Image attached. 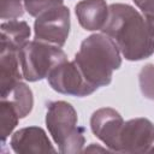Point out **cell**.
I'll return each instance as SVG.
<instances>
[{"label":"cell","mask_w":154,"mask_h":154,"mask_svg":"<svg viewBox=\"0 0 154 154\" xmlns=\"http://www.w3.org/2000/svg\"><path fill=\"white\" fill-rule=\"evenodd\" d=\"M101 32L107 35L129 61L149 58L154 53V29L135 7L111 4L108 18Z\"/></svg>","instance_id":"6da1fadb"},{"label":"cell","mask_w":154,"mask_h":154,"mask_svg":"<svg viewBox=\"0 0 154 154\" xmlns=\"http://www.w3.org/2000/svg\"><path fill=\"white\" fill-rule=\"evenodd\" d=\"M73 61L85 81L99 89L112 82L113 71L122 65V54L107 35L99 32L91 34L82 41Z\"/></svg>","instance_id":"7a4b0ae2"},{"label":"cell","mask_w":154,"mask_h":154,"mask_svg":"<svg viewBox=\"0 0 154 154\" xmlns=\"http://www.w3.org/2000/svg\"><path fill=\"white\" fill-rule=\"evenodd\" d=\"M77 122V112L71 103L63 100L48 102L46 125L60 153L73 154L83 150L84 128L78 126Z\"/></svg>","instance_id":"3957f363"},{"label":"cell","mask_w":154,"mask_h":154,"mask_svg":"<svg viewBox=\"0 0 154 154\" xmlns=\"http://www.w3.org/2000/svg\"><path fill=\"white\" fill-rule=\"evenodd\" d=\"M67 60L66 53L59 46L32 40L19 51V61L24 79L37 82L47 78L54 67Z\"/></svg>","instance_id":"277c9868"},{"label":"cell","mask_w":154,"mask_h":154,"mask_svg":"<svg viewBox=\"0 0 154 154\" xmlns=\"http://www.w3.org/2000/svg\"><path fill=\"white\" fill-rule=\"evenodd\" d=\"M34 40L63 47L70 34V10L59 5L48 8L35 17Z\"/></svg>","instance_id":"5b68a950"},{"label":"cell","mask_w":154,"mask_h":154,"mask_svg":"<svg viewBox=\"0 0 154 154\" xmlns=\"http://www.w3.org/2000/svg\"><path fill=\"white\" fill-rule=\"evenodd\" d=\"M47 81L53 90L65 95L84 97L96 91V89L85 81L73 60H66L54 67L48 75Z\"/></svg>","instance_id":"8992f818"},{"label":"cell","mask_w":154,"mask_h":154,"mask_svg":"<svg viewBox=\"0 0 154 154\" xmlns=\"http://www.w3.org/2000/svg\"><path fill=\"white\" fill-rule=\"evenodd\" d=\"M154 146V124L143 117L124 122L119 135V153H144Z\"/></svg>","instance_id":"52a82bcc"},{"label":"cell","mask_w":154,"mask_h":154,"mask_svg":"<svg viewBox=\"0 0 154 154\" xmlns=\"http://www.w3.org/2000/svg\"><path fill=\"white\" fill-rule=\"evenodd\" d=\"M124 119L111 107H102L93 112L90 129L93 134L112 152H119V135Z\"/></svg>","instance_id":"ba28073f"},{"label":"cell","mask_w":154,"mask_h":154,"mask_svg":"<svg viewBox=\"0 0 154 154\" xmlns=\"http://www.w3.org/2000/svg\"><path fill=\"white\" fill-rule=\"evenodd\" d=\"M10 144L13 152L18 154L55 152L47 134L38 126H28L16 131L11 137Z\"/></svg>","instance_id":"9c48e42d"},{"label":"cell","mask_w":154,"mask_h":154,"mask_svg":"<svg viewBox=\"0 0 154 154\" xmlns=\"http://www.w3.org/2000/svg\"><path fill=\"white\" fill-rule=\"evenodd\" d=\"M75 13L84 30L101 31L108 18V5L106 0H81L75 6Z\"/></svg>","instance_id":"30bf717a"},{"label":"cell","mask_w":154,"mask_h":154,"mask_svg":"<svg viewBox=\"0 0 154 154\" xmlns=\"http://www.w3.org/2000/svg\"><path fill=\"white\" fill-rule=\"evenodd\" d=\"M23 73L19 61V52L8 47L0 49V89L1 95L22 81Z\"/></svg>","instance_id":"8fae6325"},{"label":"cell","mask_w":154,"mask_h":154,"mask_svg":"<svg viewBox=\"0 0 154 154\" xmlns=\"http://www.w3.org/2000/svg\"><path fill=\"white\" fill-rule=\"evenodd\" d=\"M1 30V45L0 47H8L16 51H20L22 47L29 42L31 29L24 20L8 19L0 26Z\"/></svg>","instance_id":"7c38bea8"},{"label":"cell","mask_w":154,"mask_h":154,"mask_svg":"<svg viewBox=\"0 0 154 154\" xmlns=\"http://www.w3.org/2000/svg\"><path fill=\"white\" fill-rule=\"evenodd\" d=\"M1 99H6L17 111L19 118H25L32 109L34 106V95L31 89L24 83L18 82L12 87L6 94L1 95Z\"/></svg>","instance_id":"4fadbf2b"},{"label":"cell","mask_w":154,"mask_h":154,"mask_svg":"<svg viewBox=\"0 0 154 154\" xmlns=\"http://www.w3.org/2000/svg\"><path fill=\"white\" fill-rule=\"evenodd\" d=\"M19 116L14 107L6 99H1L0 101V135L2 143H5L6 138L12 134L14 128L18 124Z\"/></svg>","instance_id":"5bb4252c"},{"label":"cell","mask_w":154,"mask_h":154,"mask_svg":"<svg viewBox=\"0 0 154 154\" xmlns=\"http://www.w3.org/2000/svg\"><path fill=\"white\" fill-rule=\"evenodd\" d=\"M138 85L143 97L154 101V64H147L140 70Z\"/></svg>","instance_id":"9a60e30c"},{"label":"cell","mask_w":154,"mask_h":154,"mask_svg":"<svg viewBox=\"0 0 154 154\" xmlns=\"http://www.w3.org/2000/svg\"><path fill=\"white\" fill-rule=\"evenodd\" d=\"M1 19H17L24 14L25 7L23 0H1Z\"/></svg>","instance_id":"2e32d148"},{"label":"cell","mask_w":154,"mask_h":154,"mask_svg":"<svg viewBox=\"0 0 154 154\" xmlns=\"http://www.w3.org/2000/svg\"><path fill=\"white\" fill-rule=\"evenodd\" d=\"M23 1H24L25 11L32 17H37L40 13H42L48 8L63 5V0H23Z\"/></svg>","instance_id":"e0dca14e"},{"label":"cell","mask_w":154,"mask_h":154,"mask_svg":"<svg viewBox=\"0 0 154 154\" xmlns=\"http://www.w3.org/2000/svg\"><path fill=\"white\" fill-rule=\"evenodd\" d=\"M132 1L154 29V0H132Z\"/></svg>","instance_id":"ac0fdd59"},{"label":"cell","mask_w":154,"mask_h":154,"mask_svg":"<svg viewBox=\"0 0 154 154\" xmlns=\"http://www.w3.org/2000/svg\"><path fill=\"white\" fill-rule=\"evenodd\" d=\"M106 150H109V149H108V148H107V149H106V148H101V147L96 146L95 143H91V144H90L88 148H85L83 152L87 153V152H106Z\"/></svg>","instance_id":"d6986e66"},{"label":"cell","mask_w":154,"mask_h":154,"mask_svg":"<svg viewBox=\"0 0 154 154\" xmlns=\"http://www.w3.org/2000/svg\"><path fill=\"white\" fill-rule=\"evenodd\" d=\"M149 152H152V153H154V146H153V147L150 148V150H149Z\"/></svg>","instance_id":"ffe728a7"}]
</instances>
